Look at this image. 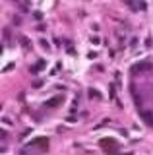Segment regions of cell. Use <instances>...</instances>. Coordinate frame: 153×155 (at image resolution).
<instances>
[{
    "mask_svg": "<svg viewBox=\"0 0 153 155\" xmlns=\"http://www.w3.org/2000/svg\"><path fill=\"white\" fill-rule=\"evenodd\" d=\"M99 145H101V149L105 151V153H118V151H120L118 142L113 140V138H103L101 142H99Z\"/></svg>",
    "mask_w": 153,
    "mask_h": 155,
    "instance_id": "6da1fadb",
    "label": "cell"
},
{
    "mask_svg": "<svg viewBox=\"0 0 153 155\" xmlns=\"http://www.w3.org/2000/svg\"><path fill=\"white\" fill-rule=\"evenodd\" d=\"M147 70H151V62L149 60H141V62H138V64H134L130 68V74L132 76H140L141 72H147Z\"/></svg>",
    "mask_w": 153,
    "mask_h": 155,
    "instance_id": "7a4b0ae2",
    "label": "cell"
},
{
    "mask_svg": "<svg viewBox=\"0 0 153 155\" xmlns=\"http://www.w3.org/2000/svg\"><path fill=\"white\" fill-rule=\"evenodd\" d=\"M27 147H33V149H41V151H47L49 149V140L47 138H37L33 142L27 143Z\"/></svg>",
    "mask_w": 153,
    "mask_h": 155,
    "instance_id": "3957f363",
    "label": "cell"
},
{
    "mask_svg": "<svg viewBox=\"0 0 153 155\" xmlns=\"http://www.w3.org/2000/svg\"><path fill=\"white\" fill-rule=\"evenodd\" d=\"M126 4L132 10H145V2L143 0H126Z\"/></svg>",
    "mask_w": 153,
    "mask_h": 155,
    "instance_id": "277c9868",
    "label": "cell"
},
{
    "mask_svg": "<svg viewBox=\"0 0 153 155\" xmlns=\"http://www.w3.org/2000/svg\"><path fill=\"white\" fill-rule=\"evenodd\" d=\"M45 68H47V60H43V58H41V60H37V62H35L29 70H31V74H37V72L45 70Z\"/></svg>",
    "mask_w": 153,
    "mask_h": 155,
    "instance_id": "5b68a950",
    "label": "cell"
},
{
    "mask_svg": "<svg viewBox=\"0 0 153 155\" xmlns=\"http://www.w3.org/2000/svg\"><path fill=\"white\" fill-rule=\"evenodd\" d=\"M64 101V97L62 95H58V97H52V99H49L45 103V107H56V105H60Z\"/></svg>",
    "mask_w": 153,
    "mask_h": 155,
    "instance_id": "8992f818",
    "label": "cell"
},
{
    "mask_svg": "<svg viewBox=\"0 0 153 155\" xmlns=\"http://www.w3.org/2000/svg\"><path fill=\"white\" fill-rule=\"evenodd\" d=\"M132 99L136 101V105H138V109H141V99H140V93L136 91V87L132 85Z\"/></svg>",
    "mask_w": 153,
    "mask_h": 155,
    "instance_id": "52a82bcc",
    "label": "cell"
},
{
    "mask_svg": "<svg viewBox=\"0 0 153 155\" xmlns=\"http://www.w3.org/2000/svg\"><path fill=\"white\" fill-rule=\"evenodd\" d=\"M140 115H141V118H143V120H145L149 126H153V116L149 115V112H145V110H141V109H140Z\"/></svg>",
    "mask_w": 153,
    "mask_h": 155,
    "instance_id": "ba28073f",
    "label": "cell"
},
{
    "mask_svg": "<svg viewBox=\"0 0 153 155\" xmlns=\"http://www.w3.org/2000/svg\"><path fill=\"white\" fill-rule=\"evenodd\" d=\"M19 41H21V45H23V49H29V45H31V43H29V39L21 37V39H19Z\"/></svg>",
    "mask_w": 153,
    "mask_h": 155,
    "instance_id": "9c48e42d",
    "label": "cell"
},
{
    "mask_svg": "<svg viewBox=\"0 0 153 155\" xmlns=\"http://www.w3.org/2000/svg\"><path fill=\"white\" fill-rule=\"evenodd\" d=\"M43 85V80H33V87H41Z\"/></svg>",
    "mask_w": 153,
    "mask_h": 155,
    "instance_id": "30bf717a",
    "label": "cell"
},
{
    "mask_svg": "<svg viewBox=\"0 0 153 155\" xmlns=\"http://www.w3.org/2000/svg\"><path fill=\"white\" fill-rule=\"evenodd\" d=\"M89 95H91V97H93V99H99V93H97V91H95V89H91V91H89Z\"/></svg>",
    "mask_w": 153,
    "mask_h": 155,
    "instance_id": "8fae6325",
    "label": "cell"
},
{
    "mask_svg": "<svg viewBox=\"0 0 153 155\" xmlns=\"http://www.w3.org/2000/svg\"><path fill=\"white\" fill-rule=\"evenodd\" d=\"M41 47H43V49H51V47H49V43H47V41H43V39H41Z\"/></svg>",
    "mask_w": 153,
    "mask_h": 155,
    "instance_id": "7c38bea8",
    "label": "cell"
},
{
    "mask_svg": "<svg viewBox=\"0 0 153 155\" xmlns=\"http://www.w3.org/2000/svg\"><path fill=\"white\" fill-rule=\"evenodd\" d=\"M33 16H35V19H43V14H41V12H35Z\"/></svg>",
    "mask_w": 153,
    "mask_h": 155,
    "instance_id": "4fadbf2b",
    "label": "cell"
}]
</instances>
